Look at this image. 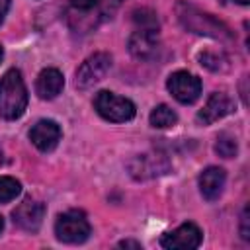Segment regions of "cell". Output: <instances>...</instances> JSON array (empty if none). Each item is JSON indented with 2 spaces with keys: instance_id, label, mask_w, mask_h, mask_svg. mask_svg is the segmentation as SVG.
<instances>
[{
  "instance_id": "1",
  "label": "cell",
  "mask_w": 250,
  "mask_h": 250,
  "mask_svg": "<svg viewBox=\"0 0 250 250\" xmlns=\"http://www.w3.org/2000/svg\"><path fill=\"white\" fill-rule=\"evenodd\" d=\"M123 0H70L66 6V21L70 29L88 33L111 16Z\"/></svg>"
},
{
  "instance_id": "2",
  "label": "cell",
  "mask_w": 250,
  "mask_h": 250,
  "mask_svg": "<svg viewBox=\"0 0 250 250\" xmlns=\"http://www.w3.org/2000/svg\"><path fill=\"white\" fill-rule=\"evenodd\" d=\"M27 107V90L21 78V72L10 68L0 78V117L2 119H18L23 115Z\"/></svg>"
},
{
  "instance_id": "3",
  "label": "cell",
  "mask_w": 250,
  "mask_h": 250,
  "mask_svg": "<svg viewBox=\"0 0 250 250\" xmlns=\"http://www.w3.org/2000/svg\"><path fill=\"white\" fill-rule=\"evenodd\" d=\"M178 18H180L182 25H184L188 31H191V33L205 35V37H213V39H221V41L232 39L230 29H229L223 21H219V20L213 18L211 14H205V12L197 10L195 6H189V4L180 2V4H178Z\"/></svg>"
},
{
  "instance_id": "4",
  "label": "cell",
  "mask_w": 250,
  "mask_h": 250,
  "mask_svg": "<svg viewBox=\"0 0 250 250\" xmlns=\"http://www.w3.org/2000/svg\"><path fill=\"white\" fill-rule=\"evenodd\" d=\"M94 107L104 119L113 121V123H125L135 117V104L107 90H102L96 94Z\"/></svg>"
},
{
  "instance_id": "5",
  "label": "cell",
  "mask_w": 250,
  "mask_h": 250,
  "mask_svg": "<svg viewBox=\"0 0 250 250\" xmlns=\"http://www.w3.org/2000/svg\"><path fill=\"white\" fill-rule=\"evenodd\" d=\"M55 234L64 244H80L90 236V223L82 211L70 209L59 215L55 223Z\"/></svg>"
},
{
  "instance_id": "6",
  "label": "cell",
  "mask_w": 250,
  "mask_h": 250,
  "mask_svg": "<svg viewBox=\"0 0 250 250\" xmlns=\"http://www.w3.org/2000/svg\"><path fill=\"white\" fill-rule=\"evenodd\" d=\"M111 68V57L107 53H94L90 55L76 70L74 76V86L78 90H88L94 84H98L100 80H104V76L109 72Z\"/></svg>"
},
{
  "instance_id": "7",
  "label": "cell",
  "mask_w": 250,
  "mask_h": 250,
  "mask_svg": "<svg viewBox=\"0 0 250 250\" xmlns=\"http://www.w3.org/2000/svg\"><path fill=\"white\" fill-rule=\"evenodd\" d=\"M166 86L180 104H193L201 94V80L188 70L172 72L168 76Z\"/></svg>"
},
{
  "instance_id": "8",
  "label": "cell",
  "mask_w": 250,
  "mask_h": 250,
  "mask_svg": "<svg viewBox=\"0 0 250 250\" xmlns=\"http://www.w3.org/2000/svg\"><path fill=\"white\" fill-rule=\"evenodd\" d=\"M160 49L158 29L156 27H137L129 37V51L139 61H150Z\"/></svg>"
},
{
  "instance_id": "9",
  "label": "cell",
  "mask_w": 250,
  "mask_h": 250,
  "mask_svg": "<svg viewBox=\"0 0 250 250\" xmlns=\"http://www.w3.org/2000/svg\"><path fill=\"white\" fill-rule=\"evenodd\" d=\"M232 111H234V102L230 100V96L225 94V92H215V94H211V98L207 100L203 109H199L197 123L211 125V123L223 119L225 115H229Z\"/></svg>"
},
{
  "instance_id": "10",
  "label": "cell",
  "mask_w": 250,
  "mask_h": 250,
  "mask_svg": "<svg viewBox=\"0 0 250 250\" xmlns=\"http://www.w3.org/2000/svg\"><path fill=\"white\" fill-rule=\"evenodd\" d=\"M12 217H14V223H16L20 229L29 230V232H35V230L41 227V223H43L45 205L39 203V201H33V199H25V201H21V203L14 209Z\"/></svg>"
},
{
  "instance_id": "11",
  "label": "cell",
  "mask_w": 250,
  "mask_h": 250,
  "mask_svg": "<svg viewBox=\"0 0 250 250\" xmlns=\"http://www.w3.org/2000/svg\"><path fill=\"white\" fill-rule=\"evenodd\" d=\"M160 244L168 250L172 248H197L201 244V230L193 223H184L176 230L166 232L160 240Z\"/></svg>"
},
{
  "instance_id": "12",
  "label": "cell",
  "mask_w": 250,
  "mask_h": 250,
  "mask_svg": "<svg viewBox=\"0 0 250 250\" xmlns=\"http://www.w3.org/2000/svg\"><path fill=\"white\" fill-rule=\"evenodd\" d=\"M29 139L41 152H51L61 141V127L51 119H41L31 127Z\"/></svg>"
},
{
  "instance_id": "13",
  "label": "cell",
  "mask_w": 250,
  "mask_h": 250,
  "mask_svg": "<svg viewBox=\"0 0 250 250\" xmlns=\"http://www.w3.org/2000/svg\"><path fill=\"white\" fill-rule=\"evenodd\" d=\"M129 170L137 180H146V178L166 174L168 160L162 154H141L135 160H131Z\"/></svg>"
},
{
  "instance_id": "14",
  "label": "cell",
  "mask_w": 250,
  "mask_h": 250,
  "mask_svg": "<svg viewBox=\"0 0 250 250\" xmlns=\"http://www.w3.org/2000/svg\"><path fill=\"white\" fill-rule=\"evenodd\" d=\"M225 180H227V174H225L223 168H219V166L205 168L199 174V189H201V195L207 201L219 199L221 193H223V188H225Z\"/></svg>"
},
{
  "instance_id": "15",
  "label": "cell",
  "mask_w": 250,
  "mask_h": 250,
  "mask_svg": "<svg viewBox=\"0 0 250 250\" xmlns=\"http://www.w3.org/2000/svg\"><path fill=\"white\" fill-rule=\"evenodd\" d=\"M64 86V78L57 68H45L39 72L35 82V92L41 100H53L61 94Z\"/></svg>"
},
{
  "instance_id": "16",
  "label": "cell",
  "mask_w": 250,
  "mask_h": 250,
  "mask_svg": "<svg viewBox=\"0 0 250 250\" xmlns=\"http://www.w3.org/2000/svg\"><path fill=\"white\" fill-rule=\"evenodd\" d=\"M148 119H150V125H152V127H156V129H166V127L176 125L178 115H176L174 109H170L168 105L160 104V105H156V107L150 111V117H148Z\"/></svg>"
},
{
  "instance_id": "17",
  "label": "cell",
  "mask_w": 250,
  "mask_h": 250,
  "mask_svg": "<svg viewBox=\"0 0 250 250\" xmlns=\"http://www.w3.org/2000/svg\"><path fill=\"white\" fill-rule=\"evenodd\" d=\"M199 62L201 66L213 70V72H225L229 70V59L223 53H213V51H203L199 53Z\"/></svg>"
},
{
  "instance_id": "18",
  "label": "cell",
  "mask_w": 250,
  "mask_h": 250,
  "mask_svg": "<svg viewBox=\"0 0 250 250\" xmlns=\"http://www.w3.org/2000/svg\"><path fill=\"white\" fill-rule=\"evenodd\" d=\"M215 150H217V154L223 156V158H232V156H236V152H238L236 139L230 137V135H227V133L219 135V137H217V143H215Z\"/></svg>"
},
{
  "instance_id": "19",
  "label": "cell",
  "mask_w": 250,
  "mask_h": 250,
  "mask_svg": "<svg viewBox=\"0 0 250 250\" xmlns=\"http://www.w3.org/2000/svg\"><path fill=\"white\" fill-rule=\"evenodd\" d=\"M20 191H21V186H20V182L16 178L0 176V203L12 201Z\"/></svg>"
},
{
  "instance_id": "20",
  "label": "cell",
  "mask_w": 250,
  "mask_h": 250,
  "mask_svg": "<svg viewBox=\"0 0 250 250\" xmlns=\"http://www.w3.org/2000/svg\"><path fill=\"white\" fill-rule=\"evenodd\" d=\"M240 234H242L244 240L250 238V232H248V209L242 211V229H240Z\"/></svg>"
},
{
  "instance_id": "21",
  "label": "cell",
  "mask_w": 250,
  "mask_h": 250,
  "mask_svg": "<svg viewBox=\"0 0 250 250\" xmlns=\"http://www.w3.org/2000/svg\"><path fill=\"white\" fill-rule=\"evenodd\" d=\"M8 8H10V0H0V23L4 21V16H6Z\"/></svg>"
},
{
  "instance_id": "22",
  "label": "cell",
  "mask_w": 250,
  "mask_h": 250,
  "mask_svg": "<svg viewBox=\"0 0 250 250\" xmlns=\"http://www.w3.org/2000/svg\"><path fill=\"white\" fill-rule=\"evenodd\" d=\"M119 246H123V248H141V244L135 242V240H123V242H119Z\"/></svg>"
},
{
  "instance_id": "23",
  "label": "cell",
  "mask_w": 250,
  "mask_h": 250,
  "mask_svg": "<svg viewBox=\"0 0 250 250\" xmlns=\"http://www.w3.org/2000/svg\"><path fill=\"white\" fill-rule=\"evenodd\" d=\"M4 230V219H2V215H0V232Z\"/></svg>"
},
{
  "instance_id": "24",
  "label": "cell",
  "mask_w": 250,
  "mask_h": 250,
  "mask_svg": "<svg viewBox=\"0 0 250 250\" xmlns=\"http://www.w3.org/2000/svg\"><path fill=\"white\" fill-rule=\"evenodd\" d=\"M236 2H238V4H248L250 0H236Z\"/></svg>"
},
{
  "instance_id": "25",
  "label": "cell",
  "mask_w": 250,
  "mask_h": 250,
  "mask_svg": "<svg viewBox=\"0 0 250 250\" xmlns=\"http://www.w3.org/2000/svg\"><path fill=\"white\" fill-rule=\"evenodd\" d=\"M2 57H4V51H2V47H0V61H2Z\"/></svg>"
}]
</instances>
